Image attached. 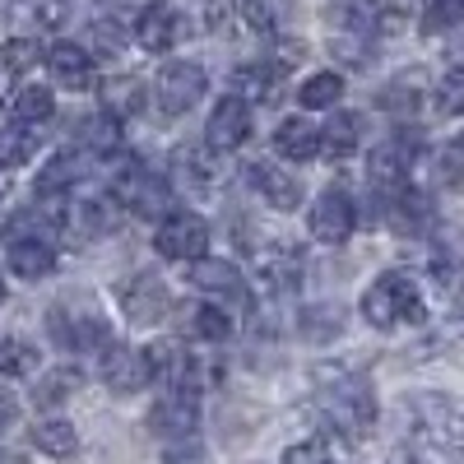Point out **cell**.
Instances as JSON below:
<instances>
[{
  "instance_id": "6da1fadb",
  "label": "cell",
  "mask_w": 464,
  "mask_h": 464,
  "mask_svg": "<svg viewBox=\"0 0 464 464\" xmlns=\"http://www.w3.org/2000/svg\"><path fill=\"white\" fill-rule=\"evenodd\" d=\"M316 409L334 428V437H367L376 422V395L367 376L343 372V367H321L316 372Z\"/></svg>"
},
{
  "instance_id": "7a4b0ae2",
  "label": "cell",
  "mask_w": 464,
  "mask_h": 464,
  "mask_svg": "<svg viewBox=\"0 0 464 464\" xmlns=\"http://www.w3.org/2000/svg\"><path fill=\"white\" fill-rule=\"evenodd\" d=\"M362 316L376 325V330H395V325H418L422 321V293L409 275L391 269L381 275L367 293H362Z\"/></svg>"
},
{
  "instance_id": "3957f363",
  "label": "cell",
  "mask_w": 464,
  "mask_h": 464,
  "mask_svg": "<svg viewBox=\"0 0 464 464\" xmlns=\"http://www.w3.org/2000/svg\"><path fill=\"white\" fill-rule=\"evenodd\" d=\"M409 432H413V446L432 450L441 459L464 455V418L441 395H422L409 404Z\"/></svg>"
},
{
  "instance_id": "277c9868",
  "label": "cell",
  "mask_w": 464,
  "mask_h": 464,
  "mask_svg": "<svg viewBox=\"0 0 464 464\" xmlns=\"http://www.w3.org/2000/svg\"><path fill=\"white\" fill-rule=\"evenodd\" d=\"M111 190H116V205H126L130 214H140V218H159V214H163V218H168L172 186H168L159 172H149V168L130 163V168L116 172Z\"/></svg>"
},
{
  "instance_id": "5b68a950",
  "label": "cell",
  "mask_w": 464,
  "mask_h": 464,
  "mask_svg": "<svg viewBox=\"0 0 464 464\" xmlns=\"http://www.w3.org/2000/svg\"><path fill=\"white\" fill-rule=\"evenodd\" d=\"M205 89H209V74L200 65L172 61V65L159 70V80H153V107H159L163 116H186L205 98Z\"/></svg>"
},
{
  "instance_id": "8992f818",
  "label": "cell",
  "mask_w": 464,
  "mask_h": 464,
  "mask_svg": "<svg viewBox=\"0 0 464 464\" xmlns=\"http://www.w3.org/2000/svg\"><path fill=\"white\" fill-rule=\"evenodd\" d=\"M196 428H200V395L181 391V385H168L159 395V404L149 409V432L172 446V441H190Z\"/></svg>"
},
{
  "instance_id": "52a82bcc",
  "label": "cell",
  "mask_w": 464,
  "mask_h": 464,
  "mask_svg": "<svg viewBox=\"0 0 464 464\" xmlns=\"http://www.w3.org/2000/svg\"><path fill=\"white\" fill-rule=\"evenodd\" d=\"M413 163H418V135H413V130L385 135V140L372 149V186H376V190H404Z\"/></svg>"
},
{
  "instance_id": "ba28073f",
  "label": "cell",
  "mask_w": 464,
  "mask_h": 464,
  "mask_svg": "<svg viewBox=\"0 0 464 464\" xmlns=\"http://www.w3.org/2000/svg\"><path fill=\"white\" fill-rule=\"evenodd\" d=\"M205 246H209V223L200 214H186V209L168 214L159 223V232H153V251L168 260H200Z\"/></svg>"
},
{
  "instance_id": "9c48e42d",
  "label": "cell",
  "mask_w": 464,
  "mask_h": 464,
  "mask_svg": "<svg viewBox=\"0 0 464 464\" xmlns=\"http://www.w3.org/2000/svg\"><path fill=\"white\" fill-rule=\"evenodd\" d=\"M312 237L316 242H325V246H339V242H348L353 237V227H358V205H353V196H348L343 186H330V190H321V200L312 205Z\"/></svg>"
},
{
  "instance_id": "30bf717a",
  "label": "cell",
  "mask_w": 464,
  "mask_h": 464,
  "mask_svg": "<svg viewBox=\"0 0 464 464\" xmlns=\"http://www.w3.org/2000/svg\"><path fill=\"white\" fill-rule=\"evenodd\" d=\"M159 376V362H153L149 348H107V358H102V381H107V391L116 395H140L149 391V381Z\"/></svg>"
},
{
  "instance_id": "8fae6325",
  "label": "cell",
  "mask_w": 464,
  "mask_h": 464,
  "mask_svg": "<svg viewBox=\"0 0 464 464\" xmlns=\"http://www.w3.org/2000/svg\"><path fill=\"white\" fill-rule=\"evenodd\" d=\"M52 334H56L61 348H70V353H107L111 348V330L98 312H84V316L52 312Z\"/></svg>"
},
{
  "instance_id": "7c38bea8",
  "label": "cell",
  "mask_w": 464,
  "mask_h": 464,
  "mask_svg": "<svg viewBox=\"0 0 464 464\" xmlns=\"http://www.w3.org/2000/svg\"><path fill=\"white\" fill-rule=\"evenodd\" d=\"M205 140H209V149H218V153L242 149V144L251 140V102H246V98H237V93L223 98V102L214 107V116H209Z\"/></svg>"
},
{
  "instance_id": "4fadbf2b",
  "label": "cell",
  "mask_w": 464,
  "mask_h": 464,
  "mask_svg": "<svg viewBox=\"0 0 464 464\" xmlns=\"http://www.w3.org/2000/svg\"><path fill=\"white\" fill-rule=\"evenodd\" d=\"M135 37L144 52H172L186 37V14L172 5H144V14L135 19Z\"/></svg>"
},
{
  "instance_id": "5bb4252c",
  "label": "cell",
  "mask_w": 464,
  "mask_h": 464,
  "mask_svg": "<svg viewBox=\"0 0 464 464\" xmlns=\"http://www.w3.org/2000/svg\"><path fill=\"white\" fill-rule=\"evenodd\" d=\"M246 181H251V190L269 205V209H279V214H293L297 205H302V186L284 172V168H269V163H251L246 168Z\"/></svg>"
},
{
  "instance_id": "9a60e30c",
  "label": "cell",
  "mask_w": 464,
  "mask_h": 464,
  "mask_svg": "<svg viewBox=\"0 0 464 464\" xmlns=\"http://www.w3.org/2000/svg\"><path fill=\"white\" fill-rule=\"evenodd\" d=\"M116 297H121V312H126L135 325L159 321V316H163V306H168V293H163V284L153 279V275H135Z\"/></svg>"
},
{
  "instance_id": "2e32d148",
  "label": "cell",
  "mask_w": 464,
  "mask_h": 464,
  "mask_svg": "<svg viewBox=\"0 0 464 464\" xmlns=\"http://www.w3.org/2000/svg\"><path fill=\"white\" fill-rule=\"evenodd\" d=\"M47 70L61 89H89L93 84V56L80 43H56L47 52Z\"/></svg>"
},
{
  "instance_id": "e0dca14e",
  "label": "cell",
  "mask_w": 464,
  "mask_h": 464,
  "mask_svg": "<svg viewBox=\"0 0 464 464\" xmlns=\"http://www.w3.org/2000/svg\"><path fill=\"white\" fill-rule=\"evenodd\" d=\"M275 149L284 153V159H293V163H306V159H316V153L325 149V130L312 126L306 116H288V121L275 130Z\"/></svg>"
},
{
  "instance_id": "ac0fdd59",
  "label": "cell",
  "mask_w": 464,
  "mask_h": 464,
  "mask_svg": "<svg viewBox=\"0 0 464 464\" xmlns=\"http://www.w3.org/2000/svg\"><path fill=\"white\" fill-rule=\"evenodd\" d=\"M121 223V205L116 200H107V196H89V200H80L74 205V214H70V227L80 232L84 242H93V237H107V232Z\"/></svg>"
},
{
  "instance_id": "d6986e66",
  "label": "cell",
  "mask_w": 464,
  "mask_h": 464,
  "mask_svg": "<svg viewBox=\"0 0 464 464\" xmlns=\"http://www.w3.org/2000/svg\"><path fill=\"white\" fill-rule=\"evenodd\" d=\"M186 279H190V288H200V293H223V297H237L242 293V275H237V265H232V260L200 256V260H190Z\"/></svg>"
},
{
  "instance_id": "ffe728a7",
  "label": "cell",
  "mask_w": 464,
  "mask_h": 464,
  "mask_svg": "<svg viewBox=\"0 0 464 464\" xmlns=\"http://www.w3.org/2000/svg\"><path fill=\"white\" fill-rule=\"evenodd\" d=\"M181 334L200 339V343H218V339L232 334V316L223 312V306H214V302H196V306L181 312Z\"/></svg>"
},
{
  "instance_id": "44dd1931",
  "label": "cell",
  "mask_w": 464,
  "mask_h": 464,
  "mask_svg": "<svg viewBox=\"0 0 464 464\" xmlns=\"http://www.w3.org/2000/svg\"><path fill=\"white\" fill-rule=\"evenodd\" d=\"M5 251H10V269H14L19 279H28V284L47 279L52 269H56V251H52V242H10Z\"/></svg>"
},
{
  "instance_id": "7402d4cb",
  "label": "cell",
  "mask_w": 464,
  "mask_h": 464,
  "mask_svg": "<svg viewBox=\"0 0 464 464\" xmlns=\"http://www.w3.org/2000/svg\"><path fill=\"white\" fill-rule=\"evenodd\" d=\"M80 177H84V159L65 149V153H56V159H52L43 172H37V196H43V200H56V196H65V190L80 181Z\"/></svg>"
},
{
  "instance_id": "603a6c76",
  "label": "cell",
  "mask_w": 464,
  "mask_h": 464,
  "mask_svg": "<svg viewBox=\"0 0 464 464\" xmlns=\"http://www.w3.org/2000/svg\"><path fill=\"white\" fill-rule=\"evenodd\" d=\"M381 107L395 111V116H413V111L422 107V74H418V70L395 74V80L381 89Z\"/></svg>"
},
{
  "instance_id": "cb8c5ba5",
  "label": "cell",
  "mask_w": 464,
  "mask_h": 464,
  "mask_svg": "<svg viewBox=\"0 0 464 464\" xmlns=\"http://www.w3.org/2000/svg\"><path fill=\"white\" fill-rule=\"evenodd\" d=\"M33 446L43 450V455L65 459V455L80 450V432H74L65 418H47V422H37V428H33Z\"/></svg>"
},
{
  "instance_id": "d4e9b609",
  "label": "cell",
  "mask_w": 464,
  "mask_h": 464,
  "mask_svg": "<svg viewBox=\"0 0 464 464\" xmlns=\"http://www.w3.org/2000/svg\"><path fill=\"white\" fill-rule=\"evenodd\" d=\"M362 144V116L358 111H339L334 121L325 126V153H334V159H348Z\"/></svg>"
},
{
  "instance_id": "484cf974",
  "label": "cell",
  "mask_w": 464,
  "mask_h": 464,
  "mask_svg": "<svg viewBox=\"0 0 464 464\" xmlns=\"http://www.w3.org/2000/svg\"><path fill=\"white\" fill-rule=\"evenodd\" d=\"M52 111H56V98L43 84L19 89V98H14V121L19 126H43V121H52Z\"/></svg>"
},
{
  "instance_id": "4316f807",
  "label": "cell",
  "mask_w": 464,
  "mask_h": 464,
  "mask_svg": "<svg viewBox=\"0 0 464 464\" xmlns=\"http://www.w3.org/2000/svg\"><path fill=\"white\" fill-rule=\"evenodd\" d=\"M37 153V130L28 126H10V130H0V172H10V168H24L28 159Z\"/></svg>"
},
{
  "instance_id": "83f0119b",
  "label": "cell",
  "mask_w": 464,
  "mask_h": 464,
  "mask_svg": "<svg viewBox=\"0 0 464 464\" xmlns=\"http://www.w3.org/2000/svg\"><path fill=\"white\" fill-rule=\"evenodd\" d=\"M279 80H284V65H269V61H256V65H242L237 70V93H256V98H275V89H279Z\"/></svg>"
},
{
  "instance_id": "f1b7e54d",
  "label": "cell",
  "mask_w": 464,
  "mask_h": 464,
  "mask_svg": "<svg viewBox=\"0 0 464 464\" xmlns=\"http://www.w3.org/2000/svg\"><path fill=\"white\" fill-rule=\"evenodd\" d=\"M80 140L93 153H111L116 144H121V121H116L111 111H98V116H89V121H80Z\"/></svg>"
},
{
  "instance_id": "f546056e",
  "label": "cell",
  "mask_w": 464,
  "mask_h": 464,
  "mask_svg": "<svg viewBox=\"0 0 464 464\" xmlns=\"http://www.w3.org/2000/svg\"><path fill=\"white\" fill-rule=\"evenodd\" d=\"M339 330H343V312H339L334 302H321V306H306V312H302V334L312 339V343H325Z\"/></svg>"
},
{
  "instance_id": "4dcf8cb0",
  "label": "cell",
  "mask_w": 464,
  "mask_h": 464,
  "mask_svg": "<svg viewBox=\"0 0 464 464\" xmlns=\"http://www.w3.org/2000/svg\"><path fill=\"white\" fill-rule=\"evenodd\" d=\"M37 372V348L28 339H0V376H28Z\"/></svg>"
},
{
  "instance_id": "1f68e13d",
  "label": "cell",
  "mask_w": 464,
  "mask_h": 464,
  "mask_svg": "<svg viewBox=\"0 0 464 464\" xmlns=\"http://www.w3.org/2000/svg\"><path fill=\"white\" fill-rule=\"evenodd\" d=\"M74 385H80V372H74V367H61V372H52L47 381H37L33 400L43 404V409H52V404H65V400L74 395Z\"/></svg>"
},
{
  "instance_id": "d6a6232c",
  "label": "cell",
  "mask_w": 464,
  "mask_h": 464,
  "mask_svg": "<svg viewBox=\"0 0 464 464\" xmlns=\"http://www.w3.org/2000/svg\"><path fill=\"white\" fill-rule=\"evenodd\" d=\"M343 93V80H339V74H312V80H306L302 84V107L306 111H321V107H334V98Z\"/></svg>"
},
{
  "instance_id": "836d02e7",
  "label": "cell",
  "mask_w": 464,
  "mask_h": 464,
  "mask_svg": "<svg viewBox=\"0 0 464 464\" xmlns=\"http://www.w3.org/2000/svg\"><path fill=\"white\" fill-rule=\"evenodd\" d=\"M0 65H5L10 74H24L28 65H37V43L33 37H10V43L0 47Z\"/></svg>"
},
{
  "instance_id": "e575fe53",
  "label": "cell",
  "mask_w": 464,
  "mask_h": 464,
  "mask_svg": "<svg viewBox=\"0 0 464 464\" xmlns=\"http://www.w3.org/2000/svg\"><path fill=\"white\" fill-rule=\"evenodd\" d=\"M437 111H441V116H459V111H464V65L450 70L446 80L437 84Z\"/></svg>"
},
{
  "instance_id": "d590c367",
  "label": "cell",
  "mask_w": 464,
  "mask_h": 464,
  "mask_svg": "<svg viewBox=\"0 0 464 464\" xmlns=\"http://www.w3.org/2000/svg\"><path fill=\"white\" fill-rule=\"evenodd\" d=\"M140 107V84L135 80H116V84H107V111L121 121V116H130Z\"/></svg>"
},
{
  "instance_id": "8d00e7d4",
  "label": "cell",
  "mask_w": 464,
  "mask_h": 464,
  "mask_svg": "<svg viewBox=\"0 0 464 464\" xmlns=\"http://www.w3.org/2000/svg\"><path fill=\"white\" fill-rule=\"evenodd\" d=\"M163 464H209V450L196 437H190V441H172L163 450Z\"/></svg>"
},
{
  "instance_id": "74e56055",
  "label": "cell",
  "mask_w": 464,
  "mask_h": 464,
  "mask_svg": "<svg viewBox=\"0 0 464 464\" xmlns=\"http://www.w3.org/2000/svg\"><path fill=\"white\" fill-rule=\"evenodd\" d=\"M28 14L43 24V28H56L70 14V0H28Z\"/></svg>"
},
{
  "instance_id": "f35d334b",
  "label": "cell",
  "mask_w": 464,
  "mask_h": 464,
  "mask_svg": "<svg viewBox=\"0 0 464 464\" xmlns=\"http://www.w3.org/2000/svg\"><path fill=\"white\" fill-rule=\"evenodd\" d=\"M441 177L446 181H464V130L441 149Z\"/></svg>"
},
{
  "instance_id": "ab89813d",
  "label": "cell",
  "mask_w": 464,
  "mask_h": 464,
  "mask_svg": "<svg viewBox=\"0 0 464 464\" xmlns=\"http://www.w3.org/2000/svg\"><path fill=\"white\" fill-rule=\"evenodd\" d=\"M437 265L441 269H464V232H446V237L437 242Z\"/></svg>"
},
{
  "instance_id": "60d3db41",
  "label": "cell",
  "mask_w": 464,
  "mask_h": 464,
  "mask_svg": "<svg viewBox=\"0 0 464 464\" xmlns=\"http://www.w3.org/2000/svg\"><path fill=\"white\" fill-rule=\"evenodd\" d=\"M242 14L251 19V28H275L279 0H242Z\"/></svg>"
},
{
  "instance_id": "b9f144b4",
  "label": "cell",
  "mask_w": 464,
  "mask_h": 464,
  "mask_svg": "<svg viewBox=\"0 0 464 464\" xmlns=\"http://www.w3.org/2000/svg\"><path fill=\"white\" fill-rule=\"evenodd\" d=\"M10 422H14V400H10V395H0V432H5Z\"/></svg>"
},
{
  "instance_id": "7bdbcfd3",
  "label": "cell",
  "mask_w": 464,
  "mask_h": 464,
  "mask_svg": "<svg viewBox=\"0 0 464 464\" xmlns=\"http://www.w3.org/2000/svg\"><path fill=\"white\" fill-rule=\"evenodd\" d=\"M10 186H14V181H10V172H0V205H5V196H10Z\"/></svg>"
},
{
  "instance_id": "ee69618b",
  "label": "cell",
  "mask_w": 464,
  "mask_h": 464,
  "mask_svg": "<svg viewBox=\"0 0 464 464\" xmlns=\"http://www.w3.org/2000/svg\"><path fill=\"white\" fill-rule=\"evenodd\" d=\"M450 10H464V0H441V14H450Z\"/></svg>"
},
{
  "instance_id": "f6af8a7d",
  "label": "cell",
  "mask_w": 464,
  "mask_h": 464,
  "mask_svg": "<svg viewBox=\"0 0 464 464\" xmlns=\"http://www.w3.org/2000/svg\"><path fill=\"white\" fill-rule=\"evenodd\" d=\"M10 80H14V74H10L5 65H0V93H5V84H10Z\"/></svg>"
},
{
  "instance_id": "bcb514c9",
  "label": "cell",
  "mask_w": 464,
  "mask_h": 464,
  "mask_svg": "<svg viewBox=\"0 0 464 464\" xmlns=\"http://www.w3.org/2000/svg\"><path fill=\"white\" fill-rule=\"evenodd\" d=\"M0 302H5V279H0Z\"/></svg>"
}]
</instances>
